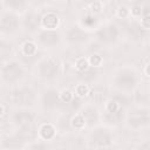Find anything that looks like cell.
<instances>
[{
    "label": "cell",
    "mask_w": 150,
    "mask_h": 150,
    "mask_svg": "<svg viewBox=\"0 0 150 150\" xmlns=\"http://www.w3.org/2000/svg\"><path fill=\"white\" fill-rule=\"evenodd\" d=\"M69 38H70V40H83V39H86V34L82 30L74 28L73 30H70Z\"/></svg>",
    "instance_id": "cell-11"
},
{
    "label": "cell",
    "mask_w": 150,
    "mask_h": 150,
    "mask_svg": "<svg viewBox=\"0 0 150 150\" xmlns=\"http://www.w3.org/2000/svg\"><path fill=\"white\" fill-rule=\"evenodd\" d=\"M34 50H35V46H34L33 43L27 42V43L25 45V53H26V54L30 55V54H33V53H34Z\"/></svg>",
    "instance_id": "cell-15"
},
{
    "label": "cell",
    "mask_w": 150,
    "mask_h": 150,
    "mask_svg": "<svg viewBox=\"0 0 150 150\" xmlns=\"http://www.w3.org/2000/svg\"><path fill=\"white\" fill-rule=\"evenodd\" d=\"M56 70H57L56 64H55L53 61H50V60L45 61V62L41 64V74H42L43 76L52 77V76L56 73Z\"/></svg>",
    "instance_id": "cell-3"
},
{
    "label": "cell",
    "mask_w": 150,
    "mask_h": 150,
    "mask_svg": "<svg viewBox=\"0 0 150 150\" xmlns=\"http://www.w3.org/2000/svg\"><path fill=\"white\" fill-rule=\"evenodd\" d=\"M77 68H79L80 70H84V69L87 68V62H86V60H80V61L77 62Z\"/></svg>",
    "instance_id": "cell-18"
},
{
    "label": "cell",
    "mask_w": 150,
    "mask_h": 150,
    "mask_svg": "<svg viewBox=\"0 0 150 150\" xmlns=\"http://www.w3.org/2000/svg\"><path fill=\"white\" fill-rule=\"evenodd\" d=\"M98 36L101 40L103 41H110V40H114L116 36H117V29L114 27V26H109V27H105L103 29H101L98 32Z\"/></svg>",
    "instance_id": "cell-2"
},
{
    "label": "cell",
    "mask_w": 150,
    "mask_h": 150,
    "mask_svg": "<svg viewBox=\"0 0 150 150\" xmlns=\"http://www.w3.org/2000/svg\"><path fill=\"white\" fill-rule=\"evenodd\" d=\"M14 98L18 103H21V104H27V103H30L32 100H33V95L29 90H21L19 93H15L14 94Z\"/></svg>",
    "instance_id": "cell-5"
},
{
    "label": "cell",
    "mask_w": 150,
    "mask_h": 150,
    "mask_svg": "<svg viewBox=\"0 0 150 150\" xmlns=\"http://www.w3.org/2000/svg\"><path fill=\"white\" fill-rule=\"evenodd\" d=\"M4 75L7 80H14L21 75V68L18 63H11L4 69Z\"/></svg>",
    "instance_id": "cell-1"
},
{
    "label": "cell",
    "mask_w": 150,
    "mask_h": 150,
    "mask_svg": "<svg viewBox=\"0 0 150 150\" xmlns=\"http://www.w3.org/2000/svg\"><path fill=\"white\" fill-rule=\"evenodd\" d=\"M1 112H2V108L0 107V114H1Z\"/></svg>",
    "instance_id": "cell-25"
},
{
    "label": "cell",
    "mask_w": 150,
    "mask_h": 150,
    "mask_svg": "<svg viewBox=\"0 0 150 150\" xmlns=\"http://www.w3.org/2000/svg\"><path fill=\"white\" fill-rule=\"evenodd\" d=\"M15 121L21 124V125H26V124H29V122L32 121V115L27 111H21V112H18L15 115Z\"/></svg>",
    "instance_id": "cell-9"
},
{
    "label": "cell",
    "mask_w": 150,
    "mask_h": 150,
    "mask_svg": "<svg viewBox=\"0 0 150 150\" xmlns=\"http://www.w3.org/2000/svg\"><path fill=\"white\" fill-rule=\"evenodd\" d=\"M86 93H87V87L86 86H80L77 88V94L79 95H84Z\"/></svg>",
    "instance_id": "cell-19"
},
{
    "label": "cell",
    "mask_w": 150,
    "mask_h": 150,
    "mask_svg": "<svg viewBox=\"0 0 150 150\" xmlns=\"http://www.w3.org/2000/svg\"><path fill=\"white\" fill-rule=\"evenodd\" d=\"M73 124H74L75 127H82V125L84 124L83 117H82V116H76V117L73 120Z\"/></svg>",
    "instance_id": "cell-16"
},
{
    "label": "cell",
    "mask_w": 150,
    "mask_h": 150,
    "mask_svg": "<svg viewBox=\"0 0 150 150\" xmlns=\"http://www.w3.org/2000/svg\"><path fill=\"white\" fill-rule=\"evenodd\" d=\"M144 26L145 27H149V16L148 15L144 18Z\"/></svg>",
    "instance_id": "cell-23"
},
{
    "label": "cell",
    "mask_w": 150,
    "mask_h": 150,
    "mask_svg": "<svg viewBox=\"0 0 150 150\" xmlns=\"http://www.w3.org/2000/svg\"><path fill=\"white\" fill-rule=\"evenodd\" d=\"M41 132H42V136L45 138H50L54 135V129L50 125H43L41 129Z\"/></svg>",
    "instance_id": "cell-12"
},
{
    "label": "cell",
    "mask_w": 150,
    "mask_h": 150,
    "mask_svg": "<svg viewBox=\"0 0 150 150\" xmlns=\"http://www.w3.org/2000/svg\"><path fill=\"white\" fill-rule=\"evenodd\" d=\"M90 62H91V64H93V66H97V64L101 62V57H100L98 55H94V56H91Z\"/></svg>",
    "instance_id": "cell-17"
},
{
    "label": "cell",
    "mask_w": 150,
    "mask_h": 150,
    "mask_svg": "<svg viewBox=\"0 0 150 150\" xmlns=\"http://www.w3.org/2000/svg\"><path fill=\"white\" fill-rule=\"evenodd\" d=\"M43 23H45V26H47V27H49V28L55 27L56 23H57V18H56V15H55V14H52V13L47 14V15L43 18Z\"/></svg>",
    "instance_id": "cell-10"
},
{
    "label": "cell",
    "mask_w": 150,
    "mask_h": 150,
    "mask_svg": "<svg viewBox=\"0 0 150 150\" xmlns=\"http://www.w3.org/2000/svg\"><path fill=\"white\" fill-rule=\"evenodd\" d=\"M16 19L13 15H6L4 16V19L1 20V27L5 30H13L16 27Z\"/></svg>",
    "instance_id": "cell-7"
},
{
    "label": "cell",
    "mask_w": 150,
    "mask_h": 150,
    "mask_svg": "<svg viewBox=\"0 0 150 150\" xmlns=\"http://www.w3.org/2000/svg\"><path fill=\"white\" fill-rule=\"evenodd\" d=\"M84 21H86V23L91 25V23H94V22H95V19H93V18H87Z\"/></svg>",
    "instance_id": "cell-22"
},
{
    "label": "cell",
    "mask_w": 150,
    "mask_h": 150,
    "mask_svg": "<svg viewBox=\"0 0 150 150\" xmlns=\"http://www.w3.org/2000/svg\"><path fill=\"white\" fill-rule=\"evenodd\" d=\"M117 81H118L120 86L125 87V88H130L135 84V76L130 73H123L118 76Z\"/></svg>",
    "instance_id": "cell-4"
},
{
    "label": "cell",
    "mask_w": 150,
    "mask_h": 150,
    "mask_svg": "<svg viewBox=\"0 0 150 150\" xmlns=\"http://www.w3.org/2000/svg\"><path fill=\"white\" fill-rule=\"evenodd\" d=\"M93 138H94V142H95L96 144H98V145H105V144H108L109 141H110L109 135H108L104 130H97V131L94 134Z\"/></svg>",
    "instance_id": "cell-6"
},
{
    "label": "cell",
    "mask_w": 150,
    "mask_h": 150,
    "mask_svg": "<svg viewBox=\"0 0 150 150\" xmlns=\"http://www.w3.org/2000/svg\"><path fill=\"white\" fill-rule=\"evenodd\" d=\"M108 108H109V111H110V112H115V111H116V103H115V102H111Z\"/></svg>",
    "instance_id": "cell-21"
},
{
    "label": "cell",
    "mask_w": 150,
    "mask_h": 150,
    "mask_svg": "<svg viewBox=\"0 0 150 150\" xmlns=\"http://www.w3.org/2000/svg\"><path fill=\"white\" fill-rule=\"evenodd\" d=\"M70 98H71V95H70L69 91H64V93L62 94V100H63V101L68 102V101H70Z\"/></svg>",
    "instance_id": "cell-20"
},
{
    "label": "cell",
    "mask_w": 150,
    "mask_h": 150,
    "mask_svg": "<svg viewBox=\"0 0 150 150\" xmlns=\"http://www.w3.org/2000/svg\"><path fill=\"white\" fill-rule=\"evenodd\" d=\"M134 13H135V14H138V13H141L139 8H138V7H135V8H134Z\"/></svg>",
    "instance_id": "cell-24"
},
{
    "label": "cell",
    "mask_w": 150,
    "mask_h": 150,
    "mask_svg": "<svg viewBox=\"0 0 150 150\" xmlns=\"http://www.w3.org/2000/svg\"><path fill=\"white\" fill-rule=\"evenodd\" d=\"M45 100H46V104H47V103H48V104H53V103H55V101L57 100V96H56V94H55L54 91H49V93L46 95Z\"/></svg>",
    "instance_id": "cell-13"
},
{
    "label": "cell",
    "mask_w": 150,
    "mask_h": 150,
    "mask_svg": "<svg viewBox=\"0 0 150 150\" xmlns=\"http://www.w3.org/2000/svg\"><path fill=\"white\" fill-rule=\"evenodd\" d=\"M26 23H27V26L29 27V28H34L35 27V25L38 23V20H36V18L34 16V15H28L27 16V20H26Z\"/></svg>",
    "instance_id": "cell-14"
},
{
    "label": "cell",
    "mask_w": 150,
    "mask_h": 150,
    "mask_svg": "<svg viewBox=\"0 0 150 150\" xmlns=\"http://www.w3.org/2000/svg\"><path fill=\"white\" fill-rule=\"evenodd\" d=\"M41 41L46 45H54L55 42H57V35L53 32H46V33H42L41 36H40Z\"/></svg>",
    "instance_id": "cell-8"
}]
</instances>
